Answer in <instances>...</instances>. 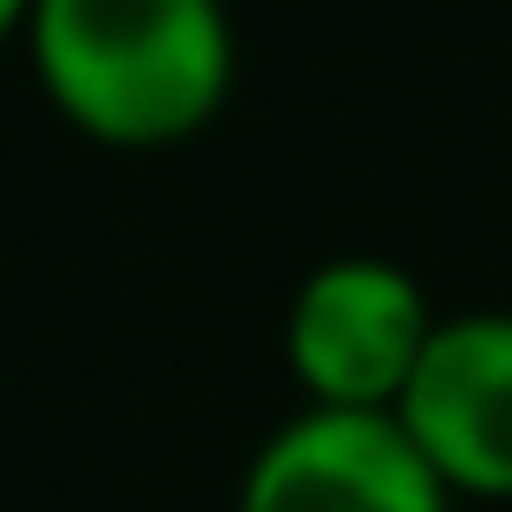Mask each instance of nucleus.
I'll list each match as a JSON object with an SVG mask.
<instances>
[{"label": "nucleus", "mask_w": 512, "mask_h": 512, "mask_svg": "<svg viewBox=\"0 0 512 512\" xmlns=\"http://www.w3.org/2000/svg\"><path fill=\"white\" fill-rule=\"evenodd\" d=\"M31 68L76 136L106 151H174L234 91L226 0H38Z\"/></svg>", "instance_id": "f257e3e1"}, {"label": "nucleus", "mask_w": 512, "mask_h": 512, "mask_svg": "<svg viewBox=\"0 0 512 512\" xmlns=\"http://www.w3.org/2000/svg\"><path fill=\"white\" fill-rule=\"evenodd\" d=\"M437 309L422 279L392 256H324L287 302V377L302 384V407L339 415H392L407 377L437 339Z\"/></svg>", "instance_id": "f03ea898"}, {"label": "nucleus", "mask_w": 512, "mask_h": 512, "mask_svg": "<svg viewBox=\"0 0 512 512\" xmlns=\"http://www.w3.org/2000/svg\"><path fill=\"white\" fill-rule=\"evenodd\" d=\"M392 422L452 497L512 505V317L460 309L437 324Z\"/></svg>", "instance_id": "7ed1b4c3"}, {"label": "nucleus", "mask_w": 512, "mask_h": 512, "mask_svg": "<svg viewBox=\"0 0 512 512\" xmlns=\"http://www.w3.org/2000/svg\"><path fill=\"white\" fill-rule=\"evenodd\" d=\"M460 497L430 475L392 415L302 407L241 467L234 512H452Z\"/></svg>", "instance_id": "20e7f679"}, {"label": "nucleus", "mask_w": 512, "mask_h": 512, "mask_svg": "<svg viewBox=\"0 0 512 512\" xmlns=\"http://www.w3.org/2000/svg\"><path fill=\"white\" fill-rule=\"evenodd\" d=\"M31 8H38V0H0V46L31 31Z\"/></svg>", "instance_id": "39448f33"}]
</instances>
